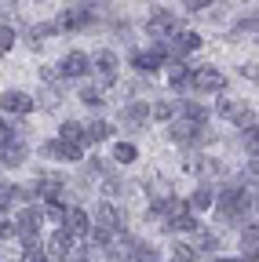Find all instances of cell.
Segmentation results:
<instances>
[{"instance_id":"cell-1","label":"cell","mask_w":259,"mask_h":262,"mask_svg":"<svg viewBox=\"0 0 259 262\" xmlns=\"http://www.w3.org/2000/svg\"><path fill=\"white\" fill-rule=\"evenodd\" d=\"M248 208H252V196H248L245 189H237V186H223V189L215 193V211H219L223 219H245Z\"/></svg>"},{"instance_id":"cell-2","label":"cell","mask_w":259,"mask_h":262,"mask_svg":"<svg viewBox=\"0 0 259 262\" xmlns=\"http://www.w3.org/2000/svg\"><path fill=\"white\" fill-rule=\"evenodd\" d=\"M146 33L153 40H168V37H183V18L165 11V8H157L150 18H146Z\"/></svg>"},{"instance_id":"cell-3","label":"cell","mask_w":259,"mask_h":262,"mask_svg":"<svg viewBox=\"0 0 259 262\" xmlns=\"http://www.w3.org/2000/svg\"><path fill=\"white\" fill-rule=\"evenodd\" d=\"M44 208H37V204H26L18 215H15V237L18 241H37L41 237V226H44Z\"/></svg>"},{"instance_id":"cell-4","label":"cell","mask_w":259,"mask_h":262,"mask_svg":"<svg viewBox=\"0 0 259 262\" xmlns=\"http://www.w3.org/2000/svg\"><path fill=\"white\" fill-rule=\"evenodd\" d=\"M44 248H48V255H51L55 262H70V255H73V248H77V237L70 233V229H55Z\"/></svg>"},{"instance_id":"cell-5","label":"cell","mask_w":259,"mask_h":262,"mask_svg":"<svg viewBox=\"0 0 259 262\" xmlns=\"http://www.w3.org/2000/svg\"><path fill=\"white\" fill-rule=\"evenodd\" d=\"M193 88L212 95V91H223L226 88V77L215 70V66H201V70H193Z\"/></svg>"},{"instance_id":"cell-6","label":"cell","mask_w":259,"mask_h":262,"mask_svg":"<svg viewBox=\"0 0 259 262\" xmlns=\"http://www.w3.org/2000/svg\"><path fill=\"white\" fill-rule=\"evenodd\" d=\"M150 117H153V110H150L146 102H128V106L121 110V124H124L128 131H143Z\"/></svg>"},{"instance_id":"cell-7","label":"cell","mask_w":259,"mask_h":262,"mask_svg":"<svg viewBox=\"0 0 259 262\" xmlns=\"http://www.w3.org/2000/svg\"><path fill=\"white\" fill-rule=\"evenodd\" d=\"M62 229H70V233L81 241V237H91V229H95V226H91V215H88L84 208H70L66 219H62Z\"/></svg>"},{"instance_id":"cell-8","label":"cell","mask_w":259,"mask_h":262,"mask_svg":"<svg viewBox=\"0 0 259 262\" xmlns=\"http://www.w3.org/2000/svg\"><path fill=\"white\" fill-rule=\"evenodd\" d=\"M201 131H205V124H193V120H175L172 124V142H179V146H193V142H201L205 135H201Z\"/></svg>"},{"instance_id":"cell-9","label":"cell","mask_w":259,"mask_h":262,"mask_svg":"<svg viewBox=\"0 0 259 262\" xmlns=\"http://www.w3.org/2000/svg\"><path fill=\"white\" fill-rule=\"evenodd\" d=\"M237 255L245 262H259V226H245L237 237Z\"/></svg>"},{"instance_id":"cell-10","label":"cell","mask_w":259,"mask_h":262,"mask_svg":"<svg viewBox=\"0 0 259 262\" xmlns=\"http://www.w3.org/2000/svg\"><path fill=\"white\" fill-rule=\"evenodd\" d=\"M0 110L26 117V113H33V98H29L26 91H4V95H0Z\"/></svg>"},{"instance_id":"cell-11","label":"cell","mask_w":259,"mask_h":262,"mask_svg":"<svg viewBox=\"0 0 259 262\" xmlns=\"http://www.w3.org/2000/svg\"><path fill=\"white\" fill-rule=\"evenodd\" d=\"M95 229H106V233H121L124 229V222H121V211L113 208V204H99L95 208Z\"/></svg>"},{"instance_id":"cell-12","label":"cell","mask_w":259,"mask_h":262,"mask_svg":"<svg viewBox=\"0 0 259 262\" xmlns=\"http://www.w3.org/2000/svg\"><path fill=\"white\" fill-rule=\"evenodd\" d=\"M215 110H219L223 120H234L237 127H252V110L245 102H230V98H226V102H219Z\"/></svg>"},{"instance_id":"cell-13","label":"cell","mask_w":259,"mask_h":262,"mask_svg":"<svg viewBox=\"0 0 259 262\" xmlns=\"http://www.w3.org/2000/svg\"><path fill=\"white\" fill-rule=\"evenodd\" d=\"M165 58H168V51L153 44L150 51H135V55H132V66H135L139 73H153V70H157V66L165 62Z\"/></svg>"},{"instance_id":"cell-14","label":"cell","mask_w":259,"mask_h":262,"mask_svg":"<svg viewBox=\"0 0 259 262\" xmlns=\"http://www.w3.org/2000/svg\"><path fill=\"white\" fill-rule=\"evenodd\" d=\"M44 153H48V157H55V160H70V164H73V160H81V146H77V142H66V139L48 142V146H44Z\"/></svg>"},{"instance_id":"cell-15","label":"cell","mask_w":259,"mask_h":262,"mask_svg":"<svg viewBox=\"0 0 259 262\" xmlns=\"http://www.w3.org/2000/svg\"><path fill=\"white\" fill-rule=\"evenodd\" d=\"M124 262H161V251L153 244H146V241H135L132 248H128Z\"/></svg>"},{"instance_id":"cell-16","label":"cell","mask_w":259,"mask_h":262,"mask_svg":"<svg viewBox=\"0 0 259 262\" xmlns=\"http://www.w3.org/2000/svg\"><path fill=\"white\" fill-rule=\"evenodd\" d=\"M91 22H95V15H91L88 8H77V11H66V15H62L58 29H88Z\"/></svg>"},{"instance_id":"cell-17","label":"cell","mask_w":259,"mask_h":262,"mask_svg":"<svg viewBox=\"0 0 259 262\" xmlns=\"http://www.w3.org/2000/svg\"><path fill=\"white\" fill-rule=\"evenodd\" d=\"M88 55H81V51H70L66 58H62V73H66V77H84L88 73Z\"/></svg>"},{"instance_id":"cell-18","label":"cell","mask_w":259,"mask_h":262,"mask_svg":"<svg viewBox=\"0 0 259 262\" xmlns=\"http://www.w3.org/2000/svg\"><path fill=\"white\" fill-rule=\"evenodd\" d=\"M95 70L103 73L106 84H113L117 80V55L113 51H99V55H95Z\"/></svg>"},{"instance_id":"cell-19","label":"cell","mask_w":259,"mask_h":262,"mask_svg":"<svg viewBox=\"0 0 259 262\" xmlns=\"http://www.w3.org/2000/svg\"><path fill=\"white\" fill-rule=\"evenodd\" d=\"M37 189H41L44 201H55V196H62V189H66V186H62L58 175H41V179H37Z\"/></svg>"},{"instance_id":"cell-20","label":"cell","mask_w":259,"mask_h":262,"mask_svg":"<svg viewBox=\"0 0 259 262\" xmlns=\"http://www.w3.org/2000/svg\"><path fill=\"white\" fill-rule=\"evenodd\" d=\"M0 160H4L8 168H18V164L26 160V146H22V139H15L11 146H4V149H0Z\"/></svg>"},{"instance_id":"cell-21","label":"cell","mask_w":259,"mask_h":262,"mask_svg":"<svg viewBox=\"0 0 259 262\" xmlns=\"http://www.w3.org/2000/svg\"><path fill=\"white\" fill-rule=\"evenodd\" d=\"M168 84H172L175 91L193 88V70H186V66H175V70H172V77H168Z\"/></svg>"},{"instance_id":"cell-22","label":"cell","mask_w":259,"mask_h":262,"mask_svg":"<svg viewBox=\"0 0 259 262\" xmlns=\"http://www.w3.org/2000/svg\"><path fill=\"white\" fill-rule=\"evenodd\" d=\"M58 139H66V142H77V146H81V142H88V131H84L77 120H66V124H62V135H58Z\"/></svg>"},{"instance_id":"cell-23","label":"cell","mask_w":259,"mask_h":262,"mask_svg":"<svg viewBox=\"0 0 259 262\" xmlns=\"http://www.w3.org/2000/svg\"><path fill=\"white\" fill-rule=\"evenodd\" d=\"M190 208H193V211H208V208H215V193H212V189H197V193L190 196Z\"/></svg>"},{"instance_id":"cell-24","label":"cell","mask_w":259,"mask_h":262,"mask_svg":"<svg viewBox=\"0 0 259 262\" xmlns=\"http://www.w3.org/2000/svg\"><path fill=\"white\" fill-rule=\"evenodd\" d=\"M135 157H139V149H135L132 142H117V146H113V160H117V164H132Z\"/></svg>"},{"instance_id":"cell-25","label":"cell","mask_w":259,"mask_h":262,"mask_svg":"<svg viewBox=\"0 0 259 262\" xmlns=\"http://www.w3.org/2000/svg\"><path fill=\"white\" fill-rule=\"evenodd\" d=\"M84 131H88V142H106V139H110V124H103V120L88 124Z\"/></svg>"},{"instance_id":"cell-26","label":"cell","mask_w":259,"mask_h":262,"mask_svg":"<svg viewBox=\"0 0 259 262\" xmlns=\"http://www.w3.org/2000/svg\"><path fill=\"white\" fill-rule=\"evenodd\" d=\"M183 117H186V120H193V124H205V120H208L205 106H197V102H183Z\"/></svg>"},{"instance_id":"cell-27","label":"cell","mask_w":259,"mask_h":262,"mask_svg":"<svg viewBox=\"0 0 259 262\" xmlns=\"http://www.w3.org/2000/svg\"><path fill=\"white\" fill-rule=\"evenodd\" d=\"M197 255H201V251L193 248V241H190V244H186V241L175 244V258H179V262H197Z\"/></svg>"},{"instance_id":"cell-28","label":"cell","mask_w":259,"mask_h":262,"mask_svg":"<svg viewBox=\"0 0 259 262\" xmlns=\"http://www.w3.org/2000/svg\"><path fill=\"white\" fill-rule=\"evenodd\" d=\"M81 102L91 106V110H95V106H103V91H99V88H81Z\"/></svg>"},{"instance_id":"cell-29","label":"cell","mask_w":259,"mask_h":262,"mask_svg":"<svg viewBox=\"0 0 259 262\" xmlns=\"http://www.w3.org/2000/svg\"><path fill=\"white\" fill-rule=\"evenodd\" d=\"M197 48H201V37H197V33H183V37H179V55L197 51Z\"/></svg>"},{"instance_id":"cell-30","label":"cell","mask_w":259,"mask_h":262,"mask_svg":"<svg viewBox=\"0 0 259 262\" xmlns=\"http://www.w3.org/2000/svg\"><path fill=\"white\" fill-rule=\"evenodd\" d=\"M51 33H58V22H48V26H37L29 37H33V48H41V40L44 37H51Z\"/></svg>"},{"instance_id":"cell-31","label":"cell","mask_w":259,"mask_h":262,"mask_svg":"<svg viewBox=\"0 0 259 262\" xmlns=\"http://www.w3.org/2000/svg\"><path fill=\"white\" fill-rule=\"evenodd\" d=\"M11 201H15V186H4V182H0V215L11 211Z\"/></svg>"},{"instance_id":"cell-32","label":"cell","mask_w":259,"mask_h":262,"mask_svg":"<svg viewBox=\"0 0 259 262\" xmlns=\"http://www.w3.org/2000/svg\"><path fill=\"white\" fill-rule=\"evenodd\" d=\"M237 29H241V33L259 29V11H252V15H245V18H237Z\"/></svg>"},{"instance_id":"cell-33","label":"cell","mask_w":259,"mask_h":262,"mask_svg":"<svg viewBox=\"0 0 259 262\" xmlns=\"http://www.w3.org/2000/svg\"><path fill=\"white\" fill-rule=\"evenodd\" d=\"M172 113H175L172 102H157V106H153V117H157V120H172Z\"/></svg>"},{"instance_id":"cell-34","label":"cell","mask_w":259,"mask_h":262,"mask_svg":"<svg viewBox=\"0 0 259 262\" xmlns=\"http://www.w3.org/2000/svg\"><path fill=\"white\" fill-rule=\"evenodd\" d=\"M245 146H248L252 153H259V127H255V124L245 131Z\"/></svg>"},{"instance_id":"cell-35","label":"cell","mask_w":259,"mask_h":262,"mask_svg":"<svg viewBox=\"0 0 259 262\" xmlns=\"http://www.w3.org/2000/svg\"><path fill=\"white\" fill-rule=\"evenodd\" d=\"M11 142H15V131H11L4 120H0V149H4V146H11Z\"/></svg>"},{"instance_id":"cell-36","label":"cell","mask_w":259,"mask_h":262,"mask_svg":"<svg viewBox=\"0 0 259 262\" xmlns=\"http://www.w3.org/2000/svg\"><path fill=\"white\" fill-rule=\"evenodd\" d=\"M41 102H44V110H55V106H58V91H55V88H48V91L41 95Z\"/></svg>"},{"instance_id":"cell-37","label":"cell","mask_w":259,"mask_h":262,"mask_svg":"<svg viewBox=\"0 0 259 262\" xmlns=\"http://www.w3.org/2000/svg\"><path fill=\"white\" fill-rule=\"evenodd\" d=\"M8 237H15V222L11 219H0V241H8Z\"/></svg>"},{"instance_id":"cell-38","label":"cell","mask_w":259,"mask_h":262,"mask_svg":"<svg viewBox=\"0 0 259 262\" xmlns=\"http://www.w3.org/2000/svg\"><path fill=\"white\" fill-rule=\"evenodd\" d=\"M245 77H248L252 84H259V62H252V66H245Z\"/></svg>"},{"instance_id":"cell-39","label":"cell","mask_w":259,"mask_h":262,"mask_svg":"<svg viewBox=\"0 0 259 262\" xmlns=\"http://www.w3.org/2000/svg\"><path fill=\"white\" fill-rule=\"evenodd\" d=\"M183 4H186L190 11H201V8H208V4H212V0H183Z\"/></svg>"},{"instance_id":"cell-40","label":"cell","mask_w":259,"mask_h":262,"mask_svg":"<svg viewBox=\"0 0 259 262\" xmlns=\"http://www.w3.org/2000/svg\"><path fill=\"white\" fill-rule=\"evenodd\" d=\"M212 262H245V258H241V255H237V258H223V255H215Z\"/></svg>"},{"instance_id":"cell-41","label":"cell","mask_w":259,"mask_h":262,"mask_svg":"<svg viewBox=\"0 0 259 262\" xmlns=\"http://www.w3.org/2000/svg\"><path fill=\"white\" fill-rule=\"evenodd\" d=\"M0 8H15V0H0Z\"/></svg>"},{"instance_id":"cell-42","label":"cell","mask_w":259,"mask_h":262,"mask_svg":"<svg viewBox=\"0 0 259 262\" xmlns=\"http://www.w3.org/2000/svg\"><path fill=\"white\" fill-rule=\"evenodd\" d=\"M172 262H179V258H172Z\"/></svg>"}]
</instances>
